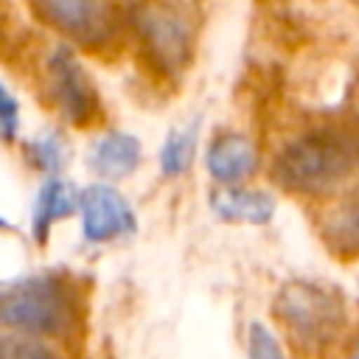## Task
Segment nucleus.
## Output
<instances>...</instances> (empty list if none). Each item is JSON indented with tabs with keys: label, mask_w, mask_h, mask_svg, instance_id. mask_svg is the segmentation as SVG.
Returning <instances> with one entry per match:
<instances>
[{
	"label": "nucleus",
	"mask_w": 359,
	"mask_h": 359,
	"mask_svg": "<svg viewBox=\"0 0 359 359\" xmlns=\"http://www.w3.org/2000/svg\"><path fill=\"white\" fill-rule=\"evenodd\" d=\"M334 213H337V216L331 219V222H334V227H325V233H328V236H331V233H337V236H334L337 250H339V247H345L348 252H353V247H356V208H353V202H351V199H345V205H342V208H337Z\"/></svg>",
	"instance_id": "16"
},
{
	"label": "nucleus",
	"mask_w": 359,
	"mask_h": 359,
	"mask_svg": "<svg viewBox=\"0 0 359 359\" xmlns=\"http://www.w3.org/2000/svg\"><path fill=\"white\" fill-rule=\"evenodd\" d=\"M39 14L73 42L98 48L115 31L112 0H36Z\"/></svg>",
	"instance_id": "6"
},
{
	"label": "nucleus",
	"mask_w": 359,
	"mask_h": 359,
	"mask_svg": "<svg viewBox=\"0 0 359 359\" xmlns=\"http://www.w3.org/2000/svg\"><path fill=\"white\" fill-rule=\"evenodd\" d=\"M45 73L48 95L67 123L84 126L98 115V93L70 45H56L50 50Z\"/></svg>",
	"instance_id": "5"
},
{
	"label": "nucleus",
	"mask_w": 359,
	"mask_h": 359,
	"mask_svg": "<svg viewBox=\"0 0 359 359\" xmlns=\"http://www.w3.org/2000/svg\"><path fill=\"white\" fill-rule=\"evenodd\" d=\"M275 311L289 337L306 348H328L345 325V300L337 286L323 280H289L275 300Z\"/></svg>",
	"instance_id": "3"
},
{
	"label": "nucleus",
	"mask_w": 359,
	"mask_h": 359,
	"mask_svg": "<svg viewBox=\"0 0 359 359\" xmlns=\"http://www.w3.org/2000/svg\"><path fill=\"white\" fill-rule=\"evenodd\" d=\"M25 157H28V163L34 168L53 174L65 163V143H62V137L56 132L39 135V137H34V140L25 143Z\"/></svg>",
	"instance_id": "14"
},
{
	"label": "nucleus",
	"mask_w": 359,
	"mask_h": 359,
	"mask_svg": "<svg viewBox=\"0 0 359 359\" xmlns=\"http://www.w3.org/2000/svg\"><path fill=\"white\" fill-rule=\"evenodd\" d=\"M356 165V140L348 129L317 126L292 137L275 157L278 185L294 194H328L339 188Z\"/></svg>",
	"instance_id": "1"
},
{
	"label": "nucleus",
	"mask_w": 359,
	"mask_h": 359,
	"mask_svg": "<svg viewBox=\"0 0 359 359\" xmlns=\"http://www.w3.org/2000/svg\"><path fill=\"white\" fill-rule=\"evenodd\" d=\"M73 323L70 289L53 275H34L0 289V328L53 337L67 331Z\"/></svg>",
	"instance_id": "2"
},
{
	"label": "nucleus",
	"mask_w": 359,
	"mask_h": 359,
	"mask_svg": "<svg viewBox=\"0 0 359 359\" xmlns=\"http://www.w3.org/2000/svg\"><path fill=\"white\" fill-rule=\"evenodd\" d=\"M0 359H62V356L42 337L0 328Z\"/></svg>",
	"instance_id": "13"
},
{
	"label": "nucleus",
	"mask_w": 359,
	"mask_h": 359,
	"mask_svg": "<svg viewBox=\"0 0 359 359\" xmlns=\"http://www.w3.org/2000/svg\"><path fill=\"white\" fill-rule=\"evenodd\" d=\"M79 208V191L62 180V177H48L36 194V205H34V236L36 241H45L50 227L59 219H67L73 210Z\"/></svg>",
	"instance_id": "11"
},
{
	"label": "nucleus",
	"mask_w": 359,
	"mask_h": 359,
	"mask_svg": "<svg viewBox=\"0 0 359 359\" xmlns=\"http://www.w3.org/2000/svg\"><path fill=\"white\" fill-rule=\"evenodd\" d=\"M196 154V123L174 129L160 149V168L165 177H180L191 168Z\"/></svg>",
	"instance_id": "12"
},
{
	"label": "nucleus",
	"mask_w": 359,
	"mask_h": 359,
	"mask_svg": "<svg viewBox=\"0 0 359 359\" xmlns=\"http://www.w3.org/2000/svg\"><path fill=\"white\" fill-rule=\"evenodd\" d=\"M87 163L93 165L95 174H101L107 180L126 177L140 163V140L126 132H104L93 143Z\"/></svg>",
	"instance_id": "10"
},
{
	"label": "nucleus",
	"mask_w": 359,
	"mask_h": 359,
	"mask_svg": "<svg viewBox=\"0 0 359 359\" xmlns=\"http://www.w3.org/2000/svg\"><path fill=\"white\" fill-rule=\"evenodd\" d=\"M76 210L81 213V233L93 244L129 236L137 227V219L123 194L107 182H93L90 188H84L79 194Z\"/></svg>",
	"instance_id": "7"
},
{
	"label": "nucleus",
	"mask_w": 359,
	"mask_h": 359,
	"mask_svg": "<svg viewBox=\"0 0 359 359\" xmlns=\"http://www.w3.org/2000/svg\"><path fill=\"white\" fill-rule=\"evenodd\" d=\"M137 42L154 70L177 76L191 59V22L171 0H137L132 8Z\"/></svg>",
	"instance_id": "4"
},
{
	"label": "nucleus",
	"mask_w": 359,
	"mask_h": 359,
	"mask_svg": "<svg viewBox=\"0 0 359 359\" xmlns=\"http://www.w3.org/2000/svg\"><path fill=\"white\" fill-rule=\"evenodd\" d=\"M210 208L224 222H247L264 224L275 213V199L258 188H233L224 185L210 196Z\"/></svg>",
	"instance_id": "9"
},
{
	"label": "nucleus",
	"mask_w": 359,
	"mask_h": 359,
	"mask_svg": "<svg viewBox=\"0 0 359 359\" xmlns=\"http://www.w3.org/2000/svg\"><path fill=\"white\" fill-rule=\"evenodd\" d=\"M17 132H20V104L0 81V137L6 143H11L17 137Z\"/></svg>",
	"instance_id": "17"
},
{
	"label": "nucleus",
	"mask_w": 359,
	"mask_h": 359,
	"mask_svg": "<svg viewBox=\"0 0 359 359\" xmlns=\"http://www.w3.org/2000/svg\"><path fill=\"white\" fill-rule=\"evenodd\" d=\"M247 359H286L278 337L264 323H250V331H247Z\"/></svg>",
	"instance_id": "15"
},
{
	"label": "nucleus",
	"mask_w": 359,
	"mask_h": 359,
	"mask_svg": "<svg viewBox=\"0 0 359 359\" xmlns=\"http://www.w3.org/2000/svg\"><path fill=\"white\" fill-rule=\"evenodd\" d=\"M258 149L247 135L238 132H222L216 135L205 149V165L213 180L233 185L255 174L258 168Z\"/></svg>",
	"instance_id": "8"
}]
</instances>
